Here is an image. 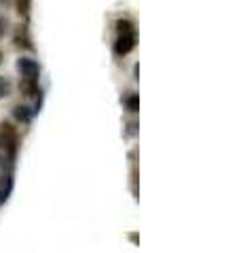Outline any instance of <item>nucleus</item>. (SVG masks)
Wrapping results in <instances>:
<instances>
[{
    "instance_id": "3",
    "label": "nucleus",
    "mask_w": 241,
    "mask_h": 253,
    "mask_svg": "<svg viewBox=\"0 0 241 253\" xmlns=\"http://www.w3.org/2000/svg\"><path fill=\"white\" fill-rule=\"evenodd\" d=\"M17 70L21 74V80H36L38 82V74H40V66L30 57H21L17 61Z\"/></svg>"
},
{
    "instance_id": "9",
    "label": "nucleus",
    "mask_w": 241,
    "mask_h": 253,
    "mask_svg": "<svg viewBox=\"0 0 241 253\" xmlns=\"http://www.w3.org/2000/svg\"><path fill=\"white\" fill-rule=\"evenodd\" d=\"M11 0H0V6H4V4H9Z\"/></svg>"
},
{
    "instance_id": "1",
    "label": "nucleus",
    "mask_w": 241,
    "mask_h": 253,
    "mask_svg": "<svg viewBox=\"0 0 241 253\" xmlns=\"http://www.w3.org/2000/svg\"><path fill=\"white\" fill-rule=\"evenodd\" d=\"M136 47V30H133L131 21H119V38L115 51L119 55H127Z\"/></svg>"
},
{
    "instance_id": "8",
    "label": "nucleus",
    "mask_w": 241,
    "mask_h": 253,
    "mask_svg": "<svg viewBox=\"0 0 241 253\" xmlns=\"http://www.w3.org/2000/svg\"><path fill=\"white\" fill-rule=\"evenodd\" d=\"M6 25H9V21H6L4 15H0V38L4 36V32H6Z\"/></svg>"
},
{
    "instance_id": "2",
    "label": "nucleus",
    "mask_w": 241,
    "mask_h": 253,
    "mask_svg": "<svg viewBox=\"0 0 241 253\" xmlns=\"http://www.w3.org/2000/svg\"><path fill=\"white\" fill-rule=\"evenodd\" d=\"M0 150L11 154L17 150V129L11 123H0Z\"/></svg>"
},
{
    "instance_id": "7",
    "label": "nucleus",
    "mask_w": 241,
    "mask_h": 253,
    "mask_svg": "<svg viewBox=\"0 0 241 253\" xmlns=\"http://www.w3.org/2000/svg\"><path fill=\"white\" fill-rule=\"evenodd\" d=\"M127 105H129V110H131V112H136V110H138V97H136V95L127 97Z\"/></svg>"
},
{
    "instance_id": "4",
    "label": "nucleus",
    "mask_w": 241,
    "mask_h": 253,
    "mask_svg": "<svg viewBox=\"0 0 241 253\" xmlns=\"http://www.w3.org/2000/svg\"><path fill=\"white\" fill-rule=\"evenodd\" d=\"M15 118L21 121V123H30V118H32L30 108H28V105H17L15 108Z\"/></svg>"
},
{
    "instance_id": "10",
    "label": "nucleus",
    "mask_w": 241,
    "mask_h": 253,
    "mask_svg": "<svg viewBox=\"0 0 241 253\" xmlns=\"http://www.w3.org/2000/svg\"><path fill=\"white\" fill-rule=\"evenodd\" d=\"M0 201H2V199H0Z\"/></svg>"
},
{
    "instance_id": "6",
    "label": "nucleus",
    "mask_w": 241,
    "mask_h": 253,
    "mask_svg": "<svg viewBox=\"0 0 241 253\" xmlns=\"http://www.w3.org/2000/svg\"><path fill=\"white\" fill-rule=\"evenodd\" d=\"M17 6H19V15H26L28 9H30V0H17Z\"/></svg>"
},
{
    "instance_id": "5",
    "label": "nucleus",
    "mask_w": 241,
    "mask_h": 253,
    "mask_svg": "<svg viewBox=\"0 0 241 253\" xmlns=\"http://www.w3.org/2000/svg\"><path fill=\"white\" fill-rule=\"evenodd\" d=\"M11 95V82L9 78H4V76H0V100H4V97Z\"/></svg>"
}]
</instances>
